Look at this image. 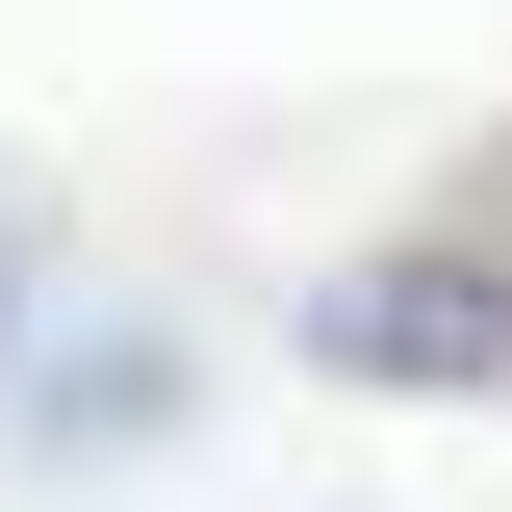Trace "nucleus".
I'll list each match as a JSON object with an SVG mask.
<instances>
[{
	"mask_svg": "<svg viewBox=\"0 0 512 512\" xmlns=\"http://www.w3.org/2000/svg\"><path fill=\"white\" fill-rule=\"evenodd\" d=\"M0 333H26V231H0Z\"/></svg>",
	"mask_w": 512,
	"mask_h": 512,
	"instance_id": "f03ea898",
	"label": "nucleus"
},
{
	"mask_svg": "<svg viewBox=\"0 0 512 512\" xmlns=\"http://www.w3.org/2000/svg\"><path fill=\"white\" fill-rule=\"evenodd\" d=\"M308 359L333 384H512V154L436 180L384 256H333V282H308Z\"/></svg>",
	"mask_w": 512,
	"mask_h": 512,
	"instance_id": "f257e3e1",
	"label": "nucleus"
}]
</instances>
